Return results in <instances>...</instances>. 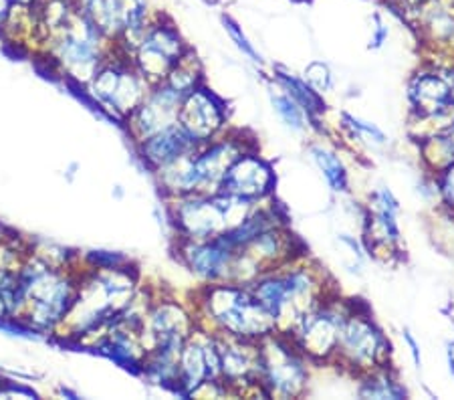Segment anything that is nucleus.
Segmentation results:
<instances>
[{"mask_svg":"<svg viewBox=\"0 0 454 400\" xmlns=\"http://www.w3.org/2000/svg\"><path fill=\"white\" fill-rule=\"evenodd\" d=\"M221 23L224 27L226 35L231 36V41L234 43V45H237V49L247 57V59H251L253 63H261L262 61L261 53H259V51H256V47L253 45L251 39H248L247 33L243 31V27L239 25V20H234L229 12H223L221 14Z\"/></svg>","mask_w":454,"mask_h":400,"instance_id":"nucleus-30","label":"nucleus"},{"mask_svg":"<svg viewBox=\"0 0 454 400\" xmlns=\"http://www.w3.org/2000/svg\"><path fill=\"white\" fill-rule=\"evenodd\" d=\"M114 49V43L77 9L67 25L43 43L39 53L53 75L82 91Z\"/></svg>","mask_w":454,"mask_h":400,"instance_id":"nucleus-4","label":"nucleus"},{"mask_svg":"<svg viewBox=\"0 0 454 400\" xmlns=\"http://www.w3.org/2000/svg\"><path fill=\"white\" fill-rule=\"evenodd\" d=\"M446 364H449L450 374L454 376V341H450V344L446 346Z\"/></svg>","mask_w":454,"mask_h":400,"instance_id":"nucleus-38","label":"nucleus"},{"mask_svg":"<svg viewBox=\"0 0 454 400\" xmlns=\"http://www.w3.org/2000/svg\"><path fill=\"white\" fill-rule=\"evenodd\" d=\"M188 49L190 45L174 20L164 12H153L140 43L129 53V59L152 85H156L166 82L168 73Z\"/></svg>","mask_w":454,"mask_h":400,"instance_id":"nucleus-10","label":"nucleus"},{"mask_svg":"<svg viewBox=\"0 0 454 400\" xmlns=\"http://www.w3.org/2000/svg\"><path fill=\"white\" fill-rule=\"evenodd\" d=\"M402 341L408 348L410 360H412L414 368L420 370L422 368V352H420V341L416 340V336L410 330H402Z\"/></svg>","mask_w":454,"mask_h":400,"instance_id":"nucleus-36","label":"nucleus"},{"mask_svg":"<svg viewBox=\"0 0 454 400\" xmlns=\"http://www.w3.org/2000/svg\"><path fill=\"white\" fill-rule=\"evenodd\" d=\"M313 364L281 332L259 340V387L267 398H301Z\"/></svg>","mask_w":454,"mask_h":400,"instance_id":"nucleus-8","label":"nucleus"},{"mask_svg":"<svg viewBox=\"0 0 454 400\" xmlns=\"http://www.w3.org/2000/svg\"><path fill=\"white\" fill-rule=\"evenodd\" d=\"M275 186L277 174L273 164L261 156L259 148H253L243 152L229 166L218 192L251 202H262L275 196Z\"/></svg>","mask_w":454,"mask_h":400,"instance_id":"nucleus-18","label":"nucleus"},{"mask_svg":"<svg viewBox=\"0 0 454 400\" xmlns=\"http://www.w3.org/2000/svg\"><path fill=\"white\" fill-rule=\"evenodd\" d=\"M176 257L200 283L231 281L232 265L237 259V249L221 237L190 241V239H176Z\"/></svg>","mask_w":454,"mask_h":400,"instance_id":"nucleus-16","label":"nucleus"},{"mask_svg":"<svg viewBox=\"0 0 454 400\" xmlns=\"http://www.w3.org/2000/svg\"><path fill=\"white\" fill-rule=\"evenodd\" d=\"M307 152H309L311 162L317 166L321 176H324L325 184L332 188V192H335V194L348 192L349 172H348L346 162L340 158L338 152H335L333 148H329V145H325V144H319V142L309 144Z\"/></svg>","mask_w":454,"mask_h":400,"instance_id":"nucleus-24","label":"nucleus"},{"mask_svg":"<svg viewBox=\"0 0 454 400\" xmlns=\"http://www.w3.org/2000/svg\"><path fill=\"white\" fill-rule=\"evenodd\" d=\"M152 83L145 79L129 55L114 49L104 65L83 85V96L93 107L117 123L126 122L128 115L140 106V101L150 91Z\"/></svg>","mask_w":454,"mask_h":400,"instance_id":"nucleus-6","label":"nucleus"},{"mask_svg":"<svg viewBox=\"0 0 454 400\" xmlns=\"http://www.w3.org/2000/svg\"><path fill=\"white\" fill-rule=\"evenodd\" d=\"M208 382H221V358H218L216 336L199 325L180 350L178 380L174 395L196 398ZM223 384V382H221Z\"/></svg>","mask_w":454,"mask_h":400,"instance_id":"nucleus-12","label":"nucleus"},{"mask_svg":"<svg viewBox=\"0 0 454 400\" xmlns=\"http://www.w3.org/2000/svg\"><path fill=\"white\" fill-rule=\"evenodd\" d=\"M178 123L196 144H208L231 129L229 104L202 83L182 98Z\"/></svg>","mask_w":454,"mask_h":400,"instance_id":"nucleus-14","label":"nucleus"},{"mask_svg":"<svg viewBox=\"0 0 454 400\" xmlns=\"http://www.w3.org/2000/svg\"><path fill=\"white\" fill-rule=\"evenodd\" d=\"M259 202L243 200L223 192H194L166 200V213L174 239H202L221 237L243 221Z\"/></svg>","mask_w":454,"mask_h":400,"instance_id":"nucleus-5","label":"nucleus"},{"mask_svg":"<svg viewBox=\"0 0 454 400\" xmlns=\"http://www.w3.org/2000/svg\"><path fill=\"white\" fill-rule=\"evenodd\" d=\"M360 387H357V396L360 398H376V400H400L408 398V388L400 382L396 370L390 366L376 368L372 373L357 378Z\"/></svg>","mask_w":454,"mask_h":400,"instance_id":"nucleus-25","label":"nucleus"},{"mask_svg":"<svg viewBox=\"0 0 454 400\" xmlns=\"http://www.w3.org/2000/svg\"><path fill=\"white\" fill-rule=\"evenodd\" d=\"M129 257L117 251H87L82 255V265L91 269H112L129 263Z\"/></svg>","mask_w":454,"mask_h":400,"instance_id":"nucleus-32","label":"nucleus"},{"mask_svg":"<svg viewBox=\"0 0 454 400\" xmlns=\"http://www.w3.org/2000/svg\"><path fill=\"white\" fill-rule=\"evenodd\" d=\"M182 98L184 96L180 91L172 90L164 82L152 85L145 98L140 101V106L121 123L134 145L178 123Z\"/></svg>","mask_w":454,"mask_h":400,"instance_id":"nucleus-17","label":"nucleus"},{"mask_svg":"<svg viewBox=\"0 0 454 400\" xmlns=\"http://www.w3.org/2000/svg\"><path fill=\"white\" fill-rule=\"evenodd\" d=\"M340 126L346 129V132L368 148H382V145L387 144V136L380 129L376 123H372L364 118H357L354 114L341 112L340 114Z\"/></svg>","mask_w":454,"mask_h":400,"instance_id":"nucleus-28","label":"nucleus"},{"mask_svg":"<svg viewBox=\"0 0 454 400\" xmlns=\"http://www.w3.org/2000/svg\"><path fill=\"white\" fill-rule=\"evenodd\" d=\"M9 232H11V229H9V227H4V224L0 223V243L4 241V239H6V235H9Z\"/></svg>","mask_w":454,"mask_h":400,"instance_id":"nucleus-40","label":"nucleus"},{"mask_svg":"<svg viewBox=\"0 0 454 400\" xmlns=\"http://www.w3.org/2000/svg\"><path fill=\"white\" fill-rule=\"evenodd\" d=\"M416 144H419L422 166L427 172H430V176H434V174L454 162V122L450 126H444L436 132L420 137Z\"/></svg>","mask_w":454,"mask_h":400,"instance_id":"nucleus-23","label":"nucleus"},{"mask_svg":"<svg viewBox=\"0 0 454 400\" xmlns=\"http://www.w3.org/2000/svg\"><path fill=\"white\" fill-rule=\"evenodd\" d=\"M93 350L104 354L106 358L115 362L117 366L131 370L134 374L142 373V364L145 354H148L142 340V330L121 324L117 318L107 327L98 344H95Z\"/></svg>","mask_w":454,"mask_h":400,"instance_id":"nucleus-21","label":"nucleus"},{"mask_svg":"<svg viewBox=\"0 0 454 400\" xmlns=\"http://www.w3.org/2000/svg\"><path fill=\"white\" fill-rule=\"evenodd\" d=\"M400 205L390 188L380 186L370 194L362 213V243L365 253L380 261L402 253V231L398 223Z\"/></svg>","mask_w":454,"mask_h":400,"instance_id":"nucleus-11","label":"nucleus"},{"mask_svg":"<svg viewBox=\"0 0 454 400\" xmlns=\"http://www.w3.org/2000/svg\"><path fill=\"white\" fill-rule=\"evenodd\" d=\"M432 184L436 188V194L441 196L442 205L454 215V162L446 166L444 170L432 176Z\"/></svg>","mask_w":454,"mask_h":400,"instance_id":"nucleus-33","label":"nucleus"},{"mask_svg":"<svg viewBox=\"0 0 454 400\" xmlns=\"http://www.w3.org/2000/svg\"><path fill=\"white\" fill-rule=\"evenodd\" d=\"M196 327H199V319L192 308L170 297H162V300L153 297L142 327L145 350L156 346L182 348L196 332Z\"/></svg>","mask_w":454,"mask_h":400,"instance_id":"nucleus-15","label":"nucleus"},{"mask_svg":"<svg viewBox=\"0 0 454 400\" xmlns=\"http://www.w3.org/2000/svg\"><path fill=\"white\" fill-rule=\"evenodd\" d=\"M17 269L0 263V319H12L17 308Z\"/></svg>","mask_w":454,"mask_h":400,"instance_id":"nucleus-29","label":"nucleus"},{"mask_svg":"<svg viewBox=\"0 0 454 400\" xmlns=\"http://www.w3.org/2000/svg\"><path fill=\"white\" fill-rule=\"evenodd\" d=\"M12 9H14L12 0H0V31L4 28L6 19H9V14L12 12Z\"/></svg>","mask_w":454,"mask_h":400,"instance_id":"nucleus-37","label":"nucleus"},{"mask_svg":"<svg viewBox=\"0 0 454 400\" xmlns=\"http://www.w3.org/2000/svg\"><path fill=\"white\" fill-rule=\"evenodd\" d=\"M392 344L382 327L376 324L368 308H360L356 300L340 330L338 348L329 366L360 378L376 368L390 366Z\"/></svg>","mask_w":454,"mask_h":400,"instance_id":"nucleus-7","label":"nucleus"},{"mask_svg":"<svg viewBox=\"0 0 454 400\" xmlns=\"http://www.w3.org/2000/svg\"><path fill=\"white\" fill-rule=\"evenodd\" d=\"M450 106L454 109V87H452V93H450Z\"/></svg>","mask_w":454,"mask_h":400,"instance_id":"nucleus-42","label":"nucleus"},{"mask_svg":"<svg viewBox=\"0 0 454 400\" xmlns=\"http://www.w3.org/2000/svg\"><path fill=\"white\" fill-rule=\"evenodd\" d=\"M79 275L82 263L75 267H53L28 247L17 269V308L12 319L39 338H53L75 302Z\"/></svg>","mask_w":454,"mask_h":400,"instance_id":"nucleus-1","label":"nucleus"},{"mask_svg":"<svg viewBox=\"0 0 454 400\" xmlns=\"http://www.w3.org/2000/svg\"><path fill=\"white\" fill-rule=\"evenodd\" d=\"M301 77L313 87L315 91L321 93V96H325V93L333 90V73L325 61L315 59L311 63H307Z\"/></svg>","mask_w":454,"mask_h":400,"instance_id":"nucleus-31","label":"nucleus"},{"mask_svg":"<svg viewBox=\"0 0 454 400\" xmlns=\"http://www.w3.org/2000/svg\"><path fill=\"white\" fill-rule=\"evenodd\" d=\"M192 310L199 325L210 333L259 341L277 332L275 319L245 283H202L194 295Z\"/></svg>","mask_w":454,"mask_h":400,"instance_id":"nucleus-3","label":"nucleus"},{"mask_svg":"<svg viewBox=\"0 0 454 400\" xmlns=\"http://www.w3.org/2000/svg\"><path fill=\"white\" fill-rule=\"evenodd\" d=\"M247 286L281 333H287L305 311L333 291L324 269L307 257L262 271Z\"/></svg>","mask_w":454,"mask_h":400,"instance_id":"nucleus-2","label":"nucleus"},{"mask_svg":"<svg viewBox=\"0 0 454 400\" xmlns=\"http://www.w3.org/2000/svg\"><path fill=\"white\" fill-rule=\"evenodd\" d=\"M387 39H390V25L382 17V14L376 12L372 17V36H370V49H382Z\"/></svg>","mask_w":454,"mask_h":400,"instance_id":"nucleus-34","label":"nucleus"},{"mask_svg":"<svg viewBox=\"0 0 454 400\" xmlns=\"http://www.w3.org/2000/svg\"><path fill=\"white\" fill-rule=\"evenodd\" d=\"M270 82H275L283 91H287L289 96L295 99L297 104L301 106L315 122L321 123V118H324L325 109H327L325 99L321 93L315 91L301 75L289 71L287 67H283V65H275L273 75H270Z\"/></svg>","mask_w":454,"mask_h":400,"instance_id":"nucleus-22","label":"nucleus"},{"mask_svg":"<svg viewBox=\"0 0 454 400\" xmlns=\"http://www.w3.org/2000/svg\"><path fill=\"white\" fill-rule=\"evenodd\" d=\"M172 87V90L180 91L182 96H186L196 87L204 83V67H202V61L199 59V55L194 53V49L190 47L184 57L174 65L172 71L168 73L166 82Z\"/></svg>","mask_w":454,"mask_h":400,"instance_id":"nucleus-27","label":"nucleus"},{"mask_svg":"<svg viewBox=\"0 0 454 400\" xmlns=\"http://www.w3.org/2000/svg\"><path fill=\"white\" fill-rule=\"evenodd\" d=\"M14 4H19V6H28V9H31V6H35L36 3H39V0H12Z\"/></svg>","mask_w":454,"mask_h":400,"instance_id":"nucleus-39","label":"nucleus"},{"mask_svg":"<svg viewBox=\"0 0 454 400\" xmlns=\"http://www.w3.org/2000/svg\"><path fill=\"white\" fill-rule=\"evenodd\" d=\"M221 358V382L226 395H248L259 387V341H248L215 333ZM262 396V395H261Z\"/></svg>","mask_w":454,"mask_h":400,"instance_id":"nucleus-19","label":"nucleus"},{"mask_svg":"<svg viewBox=\"0 0 454 400\" xmlns=\"http://www.w3.org/2000/svg\"><path fill=\"white\" fill-rule=\"evenodd\" d=\"M0 398H39V395L20 382L0 380Z\"/></svg>","mask_w":454,"mask_h":400,"instance_id":"nucleus-35","label":"nucleus"},{"mask_svg":"<svg viewBox=\"0 0 454 400\" xmlns=\"http://www.w3.org/2000/svg\"><path fill=\"white\" fill-rule=\"evenodd\" d=\"M91 3H95V0H75L77 9H83V6H87V4H91Z\"/></svg>","mask_w":454,"mask_h":400,"instance_id":"nucleus-41","label":"nucleus"},{"mask_svg":"<svg viewBox=\"0 0 454 400\" xmlns=\"http://www.w3.org/2000/svg\"><path fill=\"white\" fill-rule=\"evenodd\" d=\"M454 87V65L427 61L412 73L406 99L410 120H430L450 112V93Z\"/></svg>","mask_w":454,"mask_h":400,"instance_id":"nucleus-13","label":"nucleus"},{"mask_svg":"<svg viewBox=\"0 0 454 400\" xmlns=\"http://www.w3.org/2000/svg\"><path fill=\"white\" fill-rule=\"evenodd\" d=\"M269 101L273 112L277 114V118H279L285 123V128H289L291 132L305 134L309 132V129L317 128V122H315L311 115L275 82H270L269 85Z\"/></svg>","mask_w":454,"mask_h":400,"instance_id":"nucleus-26","label":"nucleus"},{"mask_svg":"<svg viewBox=\"0 0 454 400\" xmlns=\"http://www.w3.org/2000/svg\"><path fill=\"white\" fill-rule=\"evenodd\" d=\"M351 302L354 300H343L341 295L332 291L309 311H305L295 325L285 333L313 366H329L332 364L335 348H338L341 324L349 314Z\"/></svg>","mask_w":454,"mask_h":400,"instance_id":"nucleus-9","label":"nucleus"},{"mask_svg":"<svg viewBox=\"0 0 454 400\" xmlns=\"http://www.w3.org/2000/svg\"><path fill=\"white\" fill-rule=\"evenodd\" d=\"M196 148H199V144L184 132V128L180 123H174V126L162 129V132L153 134L145 137L144 142L136 144L137 158L142 160V164L152 174L176 162L182 156L192 154Z\"/></svg>","mask_w":454,"mask_h":400,"instance_id":"nucleus-20","label":"nucleus"}]
</instances>
